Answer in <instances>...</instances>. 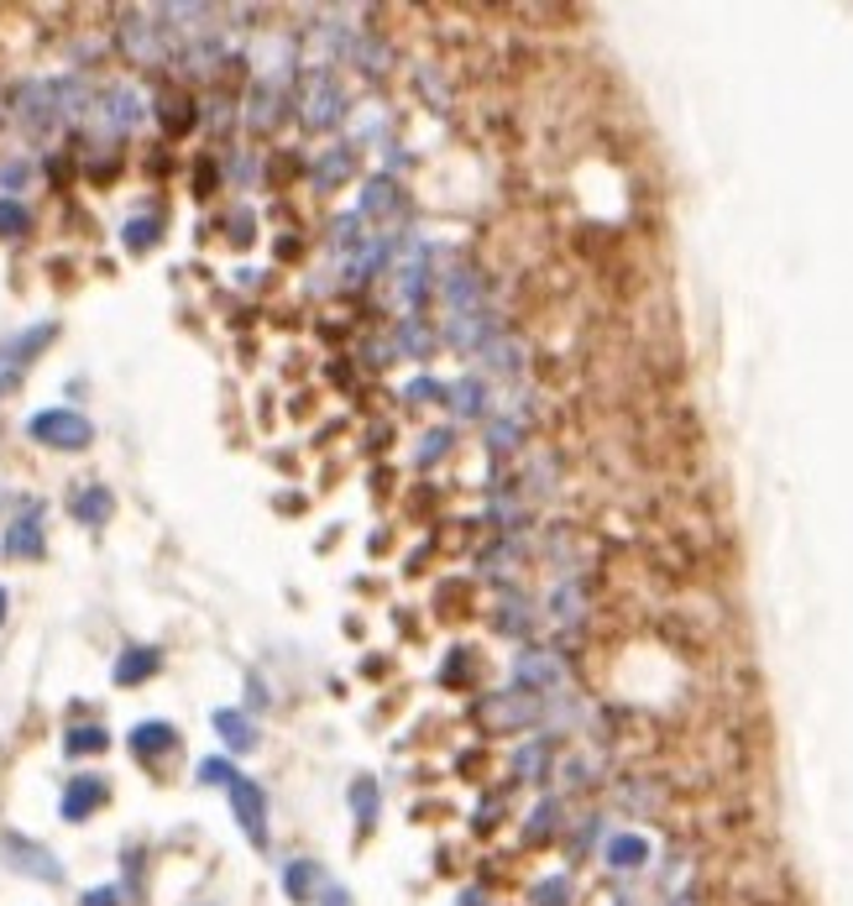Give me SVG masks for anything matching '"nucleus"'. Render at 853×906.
<instances>
[{
    "label": "nucleus",
    "mask_w": 853,
    "mask_h": 906,
    "mask_svg": "<svg viewBox=\"0 0 853 906\" xmlns=\"http://www.w3.org/2000/svg\"><path fill=\"white\" fill-rule=\"evenodd\" d=\"M383 294L387 304L398 309V320H409L419 315V304L430 299V246H404V252H393L383 268Z\"/></svg>",
    "instance_id": "f257e3e1"
},
{
    "label": "nucleus",
    "mask_w": 853,
    "mask_h": 906,
    "mask_svg": "<svg viewBox=\"0 0 853 906\" xmlns=\"http://www.w3.org/2000/svg\"><path fill=\"white\" fill-rule=\"evenodd\" d=\"M120 53L137 63V68H163L174 59V42H168V27L157 11H126L120 22Z\"/></svg>",
    "instance_id": "f03ea898"
},
{
    "label": "nucleus",
    "mask_w": 853,
    "mask_h": 906,
    "mask_svg": "<svg viewBox=\"0 0 853 906\" xmlns=\"http://www.w3.org/2000/svg\"><path fill=\"white\" fill-rule=\"evenodd\" d=\"M298 122L309 131H330V126L346 122V90L330 79V74H304V90H298Z\"/></svg>",
    "instance_id": "7ed1b4c3"
},
{
    "label": "nucleus",
    "mask_w": 853,
    "mask_h": 906,
    "mask_svg": "<svg viewBox=\"0 0 853 906\" xmlns=\"http://www.w3.org/2000/svg\"><path fill=\"white\" fill-rule=\"evenodd\" d=\"M11 116H16L22 131H31V137H48V131L59 126V100H53V85H48V79H27V85H16V94H11Z\"/></svg>",
    "instance_id": "20e7f679"
},
{
    "label": "nucleus",
    "mask_w": 853,
    "mask_h": 906,
    "mask_svg": "<svg viewBox=\"0 0 853 906\" xmlns=\"http://www.w3.org/2000/svg\"><path fill=\"white\" fill-rule=\"evenodd\" d=\"M31 441L59 446V451H85L89 441H94V430H89V420L74 414V409H48V414L31 420Z\"/></svg>",
    "instance_id": "39448f33"
},
{
    "label": "nucleus",
    "mask_w": 853,
    "mask_h": 906,
    "mask_svg": "<svg viewBox=\"0 0 853 906\" xmlns=\"http://www.w3.org/2000/svg\"><path fill=\"white\" fill-rule=\"evenodd\" d=\"M59 335V326L48 320V326H31V331H22V335H11L5 346H0V393L5 388H16V378L27 372L31 362H37V352L48 346Z\"/></svg>",
    "instance_id": "423d86ee"
},
{
    "label": "nucleus",
    "mask_w": 853,
    "mask_h": 906,
    "mask_svg": "<svg viewBox=\"0 0 853 906\" xmlns=\"http://www.w3.org/2000/svg\"><path fill=\"white\" fill-rule=\"evenodd\" d=\"M513 681H519V692H539V697H560L565 692V661H560L556 650H524L519 665H513Z\"/></svg>",
    "instance_id": "0eeeda50"
},
{
    "label": "nucleus",
    "mask_w": 853,
    "mask_h": 906,
    "mask_svg": "<svg viewBox=\"0 0 853 906\" xmlns=\"http://www.w3.org/2000/svg\"><path fill=\"white\" fill-rule=\"evenodd\" d=\"M283 111H289V90H283V79H257L252 85V94H246V126L257 131V137H267V131H278V122H283Z\"/></svg>",
    "instance_id": "6e6552de"
},
{
    "label": "nucleus",
    "mask_w": 853,
    "mask_h": 906,
    "mask_svg": "<svg viewBox=\"0 0 853 906\" xmlns=\"http://www.w3.org/2000/svg\"><path fill=\"white\" fill-rule=\"evenodd\" d=\"M498 331V315L493 309H467V315H445V341L456 346V352H482Z\"/></svg>",
    "instance_id": "1a4fd4ad"
},
{
    "label": "nucleus",
    "mask_w": 853,
    "mask_h": 906,
    "mask_svg": "<svg viewBox=\"0 0 853 906\" xmlns=\"http://www.w3.org/2000/svg\"><path fill=\"white\" fill-rule=\"evenodd\" d=\"M231 807H235V822L246 828L252 844H267V796L257 781L246 776H231Z\"/></svg>",
    "instance_id": "9d476101"
},
{
    "label": "nucleus",
    "mask_w": 853,
    "mask_h": 906,
    "mask_svg": "<svg viewBox=\"0 0 853 906\" xmlns=\"http://www.w3.org/2000/svg\"><path fill=\"white\" fill-rule=\"evenodd\" d=\"M476 713H482V724H493V728H530L534 718H539V697L534 692H498V697H487Z\"/></svg>",
    "instance_id": "9b49d317"
},
{
    "label": "nucleus",
    "mask_w": 853,
    "mask_h": 906,
    "mask_svg": "<svg viewBox=\"0 0 853 906\" xmlns=\"http://www.w3.org/2000/svg\"><path fill=\"white\" fill-rule=\"evenodd\" d=\"M482 372H493V378H508V383H519L524 372H530V346L519 341V335H493L482 352Z\"/></svg>",
    "instance_id": "f8f14e48"
},
{
    "label": "nucleus",
    "mask_w": 853,
    "mask_h": 906,
    "mask_svg": "<svg viewBox=\"0 0 853 906\" xmlns=\"http://www.w3.org/2000/svg\"><path fill=\"white\" fill-rule=\"evenodd\" d=\"M346 48H352V37H346L341 22H315V27H309V42H304L309 74H324V63H341L346 59Z\"/></svg>",
    "instance_id": "ddd939ff"
},
{
    "label": "nucleus",
    "mask_w": 853,
    "mask_h": 906,
    "mask_svg": "<svg viewBox=\"0 0 853 906\" xmlns=\"http://www.w3.org/2000/svg\"><path fill=\"white\" fill-rule=\"evenodd\" d=\"M346 59L367 74V79H383L387 68H393V42L387 37H378V31H361V37H352V48H346Z\"/></svg>",
    "instance_id": "4468645a"
},
{
    "label": "nucleus",
    "mask_w": 853,
    "mask_h": 906,
    "mask_svg": "<svg viewBox=\"0 0 853 906\" xmlns=\"http://www.w3.org/2000/svg\"><path fill=\"white\" fill-rule=\"evenodd\" d=\"M361 220H404V189L393 179H372L361 189Z\"/></svg>",
    "instance_id": "2eb2a0df"
},
{
    "label": "nucleus",
    "mask_w": 853,
    "mask_h": 906,
    "mask_svg": "<svg viewBox=\"0 0 853 906\" xmlns=\"http://www.w3.org/2000/svg\"><path fill=\"white\" fill-rule=\"evenodd\" d=\"M5 854H11V865L22 870V876H37V880H63V870L53 865V854L42 844H27V839H16V833H5Z\"/></svg>",
    "instance_id": "dca6fc26"
},
{
    "label": "nucleus",
    "mask_w": 853,
    "mask_h": 906,
    "mask_svg": "<svg viewBox=\"0 0 853 906\" xmlns=\"http://www.w3.org/2000/svg\"><path fill=\"white\" fill-rule=\"evenodd\" d=\"M352 174H356V152L346 148V142H330V148L315 157V189H324V194L341 189Z\"/></svg>",
    "instance_id": "f3484780"
},
{
    "label": "nucleus",
    "mask_w": 853,
    "mask_h": 906,
    "mask_svg": "<svg viewBox=\"0 0 853 906\" xmlns=\"http://www.w3.org/2000/svg\"><path fill=\"white\" fill-rule=\"evenodd\" d=\"M387 346H393V357H419V362H424V357L435 352V335H430V326H424V315H409V320L393 326Z\"/></svg>",
    "instance_id": "a211bd4d"
},
{
    "label": "nucleus",
    "mask_w": 853,
    "mask_h": 906,
    "mask_svg": "<svg viewBox=\"0 0 853 906\" xmlns=\"http://www.w3.org/2000/svg\"><path fill=\"white\" fill-rule=\"evenodd\" d=\"M445 398H450L456 420H482V414L493 409V388H487V378H461L456 388H445Z\"/></svg>",
    "instance_id": "6ab92c4d"
},
{
    "label": "nucleus",
    "mask_w": 853,
    "mask_h": 906,
    "mask_svg": "<svg viewBox=\"0 0 853 906\" xmlns=\"http://www.w3.org/2000/svg\"><path fill=\"white\" fill-rule=\"evenodd\" d=\"M100 802H105V781H100V776H74L68 791H63V817L79 822V817H89Z\"/></svg>",
    "instance_id": "aec40b11"
},
{
    "label": "nucleus",
    "mask_w": 853,
    "mask_h": 906,
    "mask_svg": "<svg viewBox=\"0 0 853 906\" xmlns=\"http://www.w3.org/2000/svg\"><path fill=\"white\" fill-rule=\"evenodd\" d=\"M550 618L556 624H582L587 618V587L576 576H560L556 592H550Z\"/></svg>",
    "instance_id": "412c9836"
},
{
    "label": "nucleus",
    "mask_w": 853,
    "mask_h": 906,
    "mask_svg": "<svg viewBox=\"0 0 853 906\" xmlns=\"http://www.w3.org/2000/svg\"><path fill=\"white\" fill-rule=\"evenodd\" d=\"M602 859H608L613 870H645L649 865V839L645 833H613V839L602 844Z\"/></svg>",
    "instance_id": "4be33fe9"
},
{
    "label": "nucleus",
    "mask_w": 853,
    "mask_h": 906,
    "mask_svg": "<svg viewBox=\"0 0 853 906\" xmlns=\"http://www.w3.org/2000/svg\"><path fill=\"white\" fill-rule=\"evenodd\" d=\"M283 891H289L294 902H315L324 891V870L315 859H294V865H283Z\"/></svg>",
    "instance_id": "5701e85b"
},
{
    "label": "nucleus",
    "mask_w": 853,
    "mask_h": 906,
    "mask_svg": "<svg viewBox=\"0 0 853 906\" xmlns=\"http://www.w3.org/2000/svg\"><path fill=\"white\" fill-rule=\"evenodd\" d=\"M5 550H11V556H22V561L42 556V519H37V509L22 514L11 529H5Z\"/></svg>",
    "instance_id": "b1692460"
},
{
    "label": "nucleus",
    "mask_w": 853,
    "mask_h": 906,
    "mask_svg": "<svg viewBox=\"0 0 853 906\" xmlns=\"http://www.w3.org/2000/svg\"><path fill=\"white\" fill-rule=\"evenodd\" d=\"M215 728H220V739H226L231 750H241V755H246V750H257V724H252L246 713L220 707V713H215Z\"/></svg>",
    "instance_id": "393cba45"
},
{
    "label": "nucleus",
    "mask_w": 853,
    "mask_h": 906,
    "mask_svg": "<svg viewBox=\"0 0 853 906\" xmlns=\"http://www.w3.org/2000/svg\"><path fill=\"white\" fill-rule=\"evenodd\" d=\"M550 493H556V456L534 451L524 461V498H550Z\"/></svg>",
    "instance_id": "a878e982"
},
{
    "label": "nucleus",
    "mask_w": 853,
    "mask_h": 906,
    "mask_svg": "<svg viewBox=\"0 0 853 906\" xmlns=\"http://www.w3.org/2000/svg\"><path fill=\"white\" fill-rule=\"evenodd\" d=\"M524 430H530L524 420H508V414H498V420L487 424V451H493V456H513L519 446H524Z\"/></svg>",
    "instance_id": "bb28decb"
},
{
    "label": "nucleus",
    "mask_w": 853,
    "mask_h": 906,
    "mask_svg": "<svg viewBox=\"0 0 853 906\" xmlns=\"http://www.w3.org/2000/svg\"><path fill=\"white\" fill-rule=\"evenodd\" d=\"M361 242H367L361 215H335V220H330V252H335V263H341V257H352Z\"/></svg>",
    "instance_id": "cd10ccee"
},
{
    "label": "nucleus",
    "mask_w": 853,
    "mask_h": 906,
    "mask_svg": "<svg viewBox=\"0 0 853 906\" xmlns=\"http://www.w3.org/2000/svg\"><path fill=\"white\" fill-rule=\"evenodd\" d=\"M493 624H498L502 635H524V629H534V608L519 592H508L498 603V613H493Z\"/></svg>",
    "instance_id": "c85d7f7f"
},
{
    "label": "nucleus",
    "mask_w": 853,
    "mask_h": 906,
    "mask_svg": "<svg viewBox=\"0 0 853 906\" xmlns=\"http://www.w3.org/2000/svg\"><path fill=\"white\" fill-rule=\"evenodd\" d=\"M152 671H157V650H142V645H137V650H126L116 661V681L120 687H137V681H148Z\"/></svg>",
    "instance_id": "c756f323"
},
{
    "label": "nucleus",
    "mask_w": 853,
    "mask_h": 906,
    "mask_svg": "<svg viewBox=\"0 0 853 906\" xmlns=\"http://www.w3.org/2000/svg\"><path fill=\"white\" fill-rule=\"evenodd\" d=\"M111 509H116V498H111V487H85L79 498H74V514L85 519V524H105L111 519Z\"/></svg>",
    "instance_id": "7c9ffc66"
},
{
    "label": "nucleus",
    "mask_w": 853,
    "mask_h": 906,
    "mask_svg": "<svg viewBox=\"0 0 853 906\" xmlns=\"http://www.w3.org/2000/svg\"><path fill=\"white\" fill-rule=\"evenodd\" d=\"M174 728L168 724H137V733H131V750L148 760V755H163V750H174Z\"/></svg>",
    "instance_id": "2f4dec72"
},
{
    "label": "nucleus",
    "mask_w": 853,
    "mask_h": 906,
    "mask_svg": "<svg viewBox=\"0 0 853 906\" xmlns=\"http://www.w3.org/2000/svg\"><path fill=\"white\" fill-rule=\"evenodd\" d=\"M519 561H524V540H502L498 550L482 556V572L487 576H519Z\"/></svg>",
    "instance_id": "473e14b6"
},
{
    "label": "nucleus",
    "mask_w": 853,
    "mask_h": 906,
    "mask_svg": "<svg viewBox=\"0 0 853 906\" xmlns=\"http://www.w3.org/2000/svg\"><path fill=\"white\" fill-rule=\"evenodd\" d=\"M545 770H550V744H545V739H539V744H524V750L513 755V776H519V781H539Z\"/></svg>",
    "instance_id": "72a5a7b5"
},
{
    "label": "nucleus",
    "mask_w": 853,
    "mask_h": 906,
    "mask_svg": "<svg viewBox=\"0 0 853 906\" xmlns=\"http://www.w3.org/2000/svg\"><path fill=\"white\" fill-rule=\"evenodd\" d=\"M413 85H419V94H424L435 111H450V85H441V68H435V63H419Z\"/></svg>",
    "instance_id": "f704fd0d"
},
{
    "label": "nucleus",
    "mask_w": 853,
    "mask_h": 906,
    "mask_svg": "<svg viewBox=\"0 0 853 906\" xmlns=\"http://www.w3.org/2000/svg\"><path fill=\"white\" fill-rule=\"evenodd\" d=\"M556 822H560V802H556V796H545V802L530 813V828H524V833H530V844L550 839V833H556Z\"/></svg>",
    "instance_id": "c9c22d12"
},
{
    "label": "nucleus",
    "mask_w": 853,
    "mask_h": 906,
    "mask_svg": "<svg viewBox=\"0 0 853 906\" xmlns=\"http://www.w3.org/2000/svg\"><path fill=\"white\" fill-rule=\"evenodd\" d=\"M619 802L634 807V813H649V807H660V791L645 781H628V786H619Z\"/></svg>",
    "instance_id": "e433bc0d"
},
{
    "label": "nucleus",
    "mask_w": 853,
    "mask_h": 906,
    "mask_svg": "<svg viewBox=\"0 0 853 906\" xmlns=\"http://www.w3.org/2000/svg\"><path fill=\"white\" fill-rule=\"evenodd\" d=\"M111 739H105V728H94V724H85V728H74L68 733V755H94V750H105Z\"/></svg>",
    "instance_id": "4c0bfd02"
},
{
    "label": "nucleus",
    "mask_w": 853,
    "mask_h": 906,
    "mask_svg": "<svg viewBox=\"0 0 853 906\" xmlns=\"http://www.w3.org/2000/svg\"><path fill=\"white\" fill-rule=\"evenodd\" d=\"M534 906H571V880L565 876L539 880V885H534Z\"/></svg>",
    "instance_id": "58836bf2"
},
{
    "label": "nucleus",
    "mask_w": 853,
    "mask_h": 906,
    "mask_svg": "<svg viewBox=\"0 0 853 906\" xmlns=\"http://www.w3.org/2000/svg\"><path fill=\"white\" fill-rule=\"evenodd\" d=\"M152 242H157V220H152V215H137V220L126 226V246H131V252H148Z\"/></svg>",
    "instance_id": "ea45409f"
},
{
    "label": "nucleus",
    "mask_w": 853,
    "mask_h": 906,
    "mask_svg": "<svg viewBox=\"0 0 853 906\" xmlns=\"http://www.w3.org/2000/svg\"><path fill=\"white\" fill-rule=\"evenodd\" d=\"M189 122H194L189 100H183V94H163V126H168V131H183Z\"/></svg>",
    "instance_id": "a19ab883"
},
{
    "label": "nucleus",
    "mask_w": 853,
    "mask_h": 906,
    "mask_svg": "<svg viewBox=\"0 0 853 906\" xmlns=\"http://www.w3.org/2000/svg\"><path fill=\"white\" fill-rule=\"evenodd\" d=\"M352 807H356L361 822H372V817H378V781H356L352 786Z\"/></svg>",
    "instance_id": "79ce46f5"
},
{
    "label": "nucleus",
    "mask_w": 853,
    "mask_h": 906,
    "mask_svg": "<svg viewBox=\"0 0 853 906\" xmlns=\"http://www.w3.org/2000/svg\"><path fill=\"white\" fill-rule=\"evenodd\" d=\"M27 226H31V215L16 200H0V237H22Z\"/></svg>",
    "instance_id": "37998d69"
},
{
    "label": "nucleus",
    "mask_w": 853,
    "mask_h": 906,
    "mask_svg": "<svg viewBox=\"0 0 853 906\" xmlns=\"http://www.w3.org/2000/svg\"><path fill=\"white\" fill-rule=\"evenodd\" d=\"M560 776H565V786H591V781H597V760L571 755L565 765H560Z\"/></svg>",
    "instance_id": "c03bdc74"
},
{
    "label": "nucleus",
    "mask_w": 853,
    "mask_h": 906,
    "mask_svg": "<svg viewBox=\"0 0 853 906\" xmlns=\"http://www.w3.org/2000/svg\"><path fill=\"white\" fill-rule=\"evenodd\" d=\"M450 451V430H435V435H424V446H419V467H430L435 456Z\"/></svg>",
    "instance_id": "a18cd8bd"
},
{
    "label": "nucleus",
    "mask_w": 853,
    "mask_h": 906,
    "mask_svg": "<svg viewBox=\"0 0 853 906\" xmlns=\"http://www.w3.org/2000/svg\"><path fill=\"white\" fill-rule=\"evenodd\" d=\"M383 126H387V116L372 105V111H361V122H356V137H367V142H378L383 137Z\"/></svg>",
    "instance_id": "49530a36"
},
{
    "label": "nucleus",
    "mask_w": 853,
    "mask_h": 906,
    "mask_svg": "<svg viewBox=\"0 0 853 906\" xmlns=\"http://www.w3.org/2000/svg\"><path fill=\"white\" fill-rule=\"evenodd\" d=\"M441 383H430V378H419V383H409V388H404V398H409V404H430V398H441Z\"/></svg>",
    "instance_id": "de8ad7c7"
},
{
    "label": "nucleus",
    "mask_w": 853,
    "mask_h": 906,
    "mask_svg": "<svg viewBox=\"0 0 853 906\" xmlns=\"http://www.w3.org/2000/svg\"><path fill=\"white\" fill-rule=\"evenodd\" d=\"M200 781H209V786H231V765H226V760H205V765H200Z\"/></svg>",
    "instance_id": "09e8293b"
},
{
    "label": "nucleus",
    "mask_w": 853,
    "mask_h": 906,
    "mask_svg": "<svg viewBox=\"0 0 853 906\" xmlns=\"http://www.w3.org/2000/svg\"><path fill=\"white\" fill-rule=\"evenodd\" d=\"M27 174H31V163H5V168H0V183H5V189H22Z\"/></svg>",
    "instance_id": "8fccbe9b"
},
{
    "label": "nucleus",
    "mask_w": 853,
    "mask_h": 906,
    "mask_svg": "<svg viewBox=\"0 0 853 906\" xmlns=\"http://www.w3.org/2000/svg\"><path fill=\"white\" fill-rule=\"evenodd\" d=\"M231 179H235V183H252V179H257V163L235 152V157H231Z\"/></svg>",
    "instance_id": "3c124183"
},
{
    "label": "nucleus",
    "mask_w": 853,
    "mask_h": 906,
    "mask_svg": "<svg viewBox=\"0 0 853 906\" xmlns=\"http://www.w3.org/2000/svg\"><path fill=\"white\" fill-rule=\"evenodd\" d=\"M116 902H120V896H116V885H100V891H89V896H85L79 906H116Z\"/></svg>",
    "instance_id": "603ef678"
},
{
    "label": "nucleus",
    "mask_w": 853,
    "mask_h": 906,
    "mask_svg": "<svg viewBox=\"0 0 853 906\" xmlns=\"http://www.w3.org/2000/svg\"><path fill=\"white\" fill-rule=\"evenodd\" d=\"M320 906H352V896L341 885H330V891H320Z\"/></svg>",
    "instance_id": "864d4df0"
},
{
    "label": "nucleus",
    "mask_w": 853,
    "mask_h": 906,
    "mask_svg": "<svg viewBox=\"0 0 853 906\" xmlns=\"http://www.w3.org/2000/svg\"><path fill=\"white\" fill-rule=\"evenodd\" d=\"M671 906H697V896H676V902H671Z\"/></svg>",
    "instance_id": "5fc2aeb1"
},
{
    "label": "nucleus",
    "mask_w": 853,
    "mask_h": 906,
    "mask_svg": "<svg viewBox=\"0 0 853 906\" xmlns=\"http://www.w3.org/2000/svg\"><path fill=\"white\" fill-rule=\"evenodd\" d=\"M0 618H5V587H0Z\"/></svg>",
    "instance_id": "6e6d98bb"
}]
</instances>
